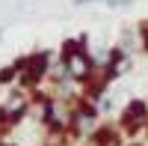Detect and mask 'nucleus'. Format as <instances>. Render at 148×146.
<instances>
[{
  "instance_id": "obj_5",
  "label": "nucleus",
  "mask_w": 148,
  "mask_h": 146,
  "mask_svg": "<svg viewBox=\"0 0 148 146\" xmlns=\"http://www.w3.org/2000/svg\"><path fill=\"white\" fill-rule=\"evenodd\" d=\"M136 30H139V42H142V51L148 54V18H145V21H139V27H136Z\"/></svg>"
},
{
  "instance_id": "obj_3",
  "label": "nucleus",
  "mask_w": 148,
  "mask_h": 146,
  "mask_svg": "<svg viewBox=\"0 0 148 146\" xmlns=\"http://www.w3.org/2000/svg\"><path fill=\"white\" fill-rule=\"evenodd\" d=\"M21 78V72H18V63H9L0 69V87H15Z\"/></svg>"
},
{
  "instance_id": "obj_2",
  "label": "nucleus",
  "mask_w": 148,
  "mask_h": 146,
  "mask_svg": "<svg viewBox=\"0 0 148 146\" xmlns=\"http://www.w3.org/2000/svg\"><path fill=\"white\" fill-rule=\"evenodd\" d=\"M119 128L125 131V134H139V131H148V102H145V99H130L125 107H121Z\"/></svg>"
},
{
  "instance_id": "obj_4",
  "label": "nucleus",
  "mask_w": 148,
  "mask_h": 146,
  "mask_svg": "<svg viewBox=\"0 0 148 146\" xmlns=\"http://www.w3.org/2000/svg\"><path fill=\"white\" fill-rule=\"evenodd\" d=\"M77 6H92V3H104V6H110V9H127V6H133V0H74Z\"/></svg>"
},
{
  "instance_id": "obj_1",
  "label": "nucleus",
  "mask_w": 148,
  "mask_h": 146,
  "mask_svg": "<svg viewBox=\"0 0 148 146\" xmlns=\"http://www.w3.org/2000/svg\"><path fill=\"white\" fill-rule=\"evenodd\" d=\"M30 90L15 83V87H3L0 92V128H15L30 116Z\"/></svg>"
}]
</instances>
